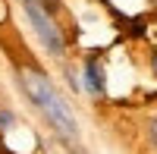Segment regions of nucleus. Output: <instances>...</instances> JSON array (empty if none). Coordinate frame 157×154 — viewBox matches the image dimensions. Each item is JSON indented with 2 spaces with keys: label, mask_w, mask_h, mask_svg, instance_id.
I'll list each match as a JSON object with an SVG mask.
<instances>
[{
  "label": "nucleus",
  "mask_w": 157,
  "mask_h": 154,
  "mask_svg": "<svg viewBox=\"0 0 157 154\" xmlns=\"http://www.w3.org/2000/svg\"><path fill=\"white\" fill-rule=\"evenodd\" d=\"M13 126H16V113L0 107V135H6V132L13 129Z\"/></svg>",
  "instance_id": "20e7f679"
},
{
  "label": "nucleus",
  "mask_w": 157,
  "mask_h": 154,
  "mask_svg": "<svg viewBox=\"0 0 157 154\" xmlns=\"http://www.w3.org/2000/svg\"><path fill=\"white\" fill-rule=\"evenodd\" d=\"M151 3H154V6H157V0H151Z\"/></svg>",
  "instance_id": "423d86ee"
},
{
  "label": "nucleus",
  "mask_w": 157,
  "mask_h": 154,
  "mask_svg": "<svg viewBox=\"0 0 157 154\" xmlns=\"http://www.w3.org/2000/svg\"><path fill=\"white\" fill-rule=\"evenodd\" d=\"M148 138H151V145H154V151H157V117L148 123Z\"/></svg>",
  "instance_id": "39448f33"
},
{
  "label": "nucleus",
  "mask_w": 157,
  "mask_h": 154,
  "mask_svg": "<svg viewBox=\"0 0 157 154\" xmlns=\"http://www.w3.org/2000/svg\"><path fill=\"white\" fill-rule=\"evenodd\" d=\"M16 82L22 88V94L29 98V104L50 123V129H54L69 148L78 145V138H82V132H78V120H75L72 107L66 104V98L54 88V82H50L38 66H19L16 69Z\"/></svg>",
  "instance_id": "f257e3e1"
},
{
  "label": "nucleus",
  "mask_w": 157,
  "mask_h": 154,
  "mask_svg": "<svg viewBox=\"0 0 157 154\" xmlns=\"http://www.w3.org/2000/svg\"><path fill=\"white\" fill-rule=\"evenodd\" d=\"M82 88L91 94V98H104L107 94V69L98 57H88L85 60V69H82Z\"/></svg>",
  "instance_id": "7ed1b4c3"
},
{
  "label": "nucleus",
  "mask_w": 157,
  "mask_h": 154,
  "mask_svg": "<svg viewBox=\"0 0 157 154\" xmlns=\"http://www.w3.org/2000/svg\"><path fill=\"white\" fill-rule=\"evenodd\" d=\"M22 10H25V19H29V25L35 29L38 41L44 44V50L50 57H63L66 54V38H63V32L57 29V22L50 13H44V6L38 3V0H22Z\"/></svg>",
  "instance_id": "f03ea898"
}]
</instances>
